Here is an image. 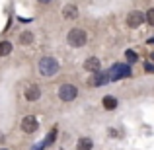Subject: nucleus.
Instances as JSON below:
<instances>
[{
	"mask_svg": "<svg viewBox=\"0 0 154 150\" xmlns=\"http://www.w3.org/2000/svg\"><path fill=\"white\" fill-rule=\"evenodd\" d=\"M20 127H22V131L26 133V135H33V133L39 129V123H37V119H35L33 115H26L22 119V123H20Z\"/></svg>",
	"mask_w": 154,
	"mask_h": 150,
	"instance_id": "20e7f679",
	"label": "nucleus"
},
{
	"mask_svg": "<svg viewBox=\"0 0 154 150\" xmlns=\"http://www.w3.org/2000/svg\"><path fill=\"white\" fill-rule=\"evenodd\" d=\"M76 96H78V88L74 84H63L59 88V98L63 101H74Z\"/></svg>",
	"mask_w": 154,
	"mask_h": 150,
	"instance_id": "7ed1b4c3",
	"label": "nucleus"
},
{
	"mask_svg": "<svg viewBox=\"0 0 154 150\" xmlns=\"http://www.w3.org/2000/svg\"><path fill=\"white\" fill-rule=\"evenodd\" d=\"M102 103H103V107H105V109H109V111L117 107V99L113 98V96H105V98L102 99Z\"/></svg>",
	"mask_w": 154,
	"mask_h": 150,
	"instance_id": "ddd939ff",
	"label": "nucleus"
},
{
	"mask_svg": "<svg viewBox=\"0 0 154 150\" xmlns=\"http://www.w3.org/2000/svg\"><path fill=\"white\" fill-rule=\"evenodd\" d=\"M92 148H94V142H92V139H88V136H82V139H78L76 150H92Z\"/></svg>",
	"mask_w": 154,
	"mask_h": 150,
	"instance_id": "9d476101",
	"label": "nucleus"
},
{
	"mask_svg": "<svg viewBox=\"0 0 154 150\" xmlns=\"http://www.w3.org/2000/svg\"><path fill=\"white\" fill-rule=\"evenodd\" d=\"M86 41H88V33L84 29H80V27H74V29H70L68 31V35H66V43L70 47H84L86 45Z\"/></svg>",
	"mask_w": 154,
	"mask_h": 150,
	"instance_id": "f03ea898",
	"label": "nucleus"
},
{
	"mask_svg": "<svg viewBox=\"0 0 154 150\" xmlns=\"http://www.w3.org/2000/svg\"><path fill=\"white\" fill-rule=\"evenodd\" d=\"M150 60H152V63H154V53H152V55H150Z\"/></svg>",
	"mask_w": 154,
	"mask_h": 150,
	"instance_id": "6ab92c4d",
	"label": "nucleus"
},
{
	"mask_svg": "<svg viewBox=\"0 0 154 150\" xmlns=\"http://www.w3.org/2000/svg\"><path fill=\"white\" fill-rule=\"evenodd\" d=\"M100 66H102V63H100L98 57H90V59H86V63H84V68L90 72H98Z\"/></svg>",
	"mask_w": 154,
	"mask_h": 150,
	"instance_id": "1a4fd4ad",
	"label": "nucleus"
},
{
	"mask_svg": "<svg viewBox=\"0 0 154 150\" xmlns=\"http://www.w3.org/2000/svg\"><path fill=\"white\" fill-rule=\"evenodd\" d=\"M0 150H8V148H0Z\"/></svg>",
	"mask_w": 154,
	"mask_h": 150,
	"instance_id": "412c9836",
	"label": "nucleus"
},
{
	"mask_svg": "<svg viewBox=\"0 0 154 150\" xmlns=\"http://www.w3.org/2000/svg\"><path fill=\"white\" fill-rule=\"evenodd\" d=\"M148 43H154V39H150V41H148Z\"/></svg>",
	"mask_w": 154,
	"mask_h": 150,
	"instance_id": "aec40b11",
	"label": "nucleus"
},
{
	"mask_svg": "<svg viewBox=\"0 0 154 150\" xmlns=\"http://www.w3.org/2000/svg\"><path fill=\"white\" fill-rule=\"evenodd\" d=\"M23 96H26L27 101H37L41 98V88L37 86V84H31V86L26 88V92H23Z\"/></svg>",
	"mask_w": 154,
	"mask_h": 150,
	"instance_id": "423d86ee",
	"label": "nucleus"
},
{
	"mask_svg": "<svg viewBox=\"0 0 154 150\" xmlns=\"http://www.w3.org/2000/svg\"><path fill=\"white\" fill-rule=\"evenodd\" d=\"M144 16H146V23H148V26H152V27H154V8H150V10H148V12H146Z\"/></svg>",
	"mask_w": 154,
	"mask_h": 150,
	"instance_id": "2eb2a0df",
	"label": "nucleus"
},
{
	"mask_svg": "<svg viewBox=\"0 0 154 150\" xmlns=\"http://www.w3.org/2000/svg\"><path fill=\"white\" fill-rule=\"evenodd\" d=\"M113 72H115V74H111L113 80H119V78H127V76H131V68H129L127 64H115V66H113Z\"/></svg>",
	"mask_w": 154,
	"mask_h": 150,
	"instance_id": "0eeeda50",
	"label": "nucleus"
},
{
	"mask_svg": "<svg viewBox=\"0 0 154 150\" xmlns=\"http://www.w3.org/2000/svg\"><path fill=\"white\" fill-rule=\"evenodd\" d=\"M33 39H35V35L31 33V31H22V33H20V37H18V41L22 43V45H31V43H33Z\"/></svg>",
	"mask_w": 154,
	"mask_h": 150,
	"instance_id": "9b49d317",
	"label": "nucleus"
},
{
	"mask_svg": "<svg viewBox=\"0 0 154 150\" xmlns=\"http://www.w3.org/2000/svg\"><path fill=\"white\" fill-rule=\"evenodd\" d=\"M144 70L152 74V72H154V64H152V63H146V64H144Z\"/></svg>",
	"mask_w": 154,
	"mask_h": 150,
	"instance_id": "f3484780",
	"label": "nucleus"
},
{
	"mask_svg": "<svg viewBox=\"0 0 154 150\" xmlns=\"http://www.w3.org/2000/svg\"><path fill=\"white\" fill-rule=\"evenodd\" d=\"M94 74H96V78L92 80V86H102V84H105L109 80V74H105V72L98 70V72H94Z\"/></svg>",
	"mask_w": 154,
	"mask_h": 150,
	"instance_id": "f8f14e48",
	"label": "nucleus"
},
{
	"mask_svg": "<svg viewBox=\"0 0 154 150\" xmlns=\"http://www.w3.org/2000/svg\"><path fill=\"white\" fill-rule=\"evenodd\" d=\"M39 4H49V2H53V0H37Z\"/></svg>",
	"mask_w": 154,
	"mask_h": 150,
	"instance_id": "a211bd4d",
	"label": "nucleus"
},
{
	"mask_svg": "<svg viewBox=\"0 0 154 150\" xmlns=\"http://www.w3.org/2000/svg\"><path fill=\"white\" fill-rule=\"evenodd\" d=\"M12 53V43L10 41H0V57H8Z\"/></svg>",
	"mask_w": 154,
	"mask_h": 150,
	"instance_id": "4468645a",
	"label": "nucleus"
},
{
	"mask_svg": "<svg viewBox=\"0 0 154 150\" xmlns=\"http://www.w3.org/2000/svg\"><path fill=\"white\" fill-rule=\"evenodd\" d=\"M125 57H127V60H129V63H137V59H139L135 51H127V53H125Z\"/></svg>",
	"mask_w": 154,
	"mask_h": 150,
	"instance_id": "dca6fc26",
	"label": "nucleus"
},
{
	"mask_svg": "<svg viewBox=\"0 0 154 150\" xmlns=\"http://www.w3.org/2000/svg\"><path fill=\"white\" fill-rule=\"evenodd\" d=\"M37 70H39L41 76L51 78V76H55L57 72H59V63H57L55 57H43V59L39 60V64H37Z\"/></svg>",
	"mask_w": 154,
	"mask_h": 150,
	"instance_id": "f257e3e1",
	"label": "nucleus"
},
{
	"mask_svg": "<svg viewBox=\"0 0 154 150\" xmlns=\"http://www.w3.org/2000/svg\"><path fill=\"white\" fill-rule=\"evenodd\" d=\"M144 22H146V16H144L143 12H139V10H133L131 14L127 16V26L133 27V29H135V27H139V26H143Z\"/></svg>",
	"mask_w": 154,
	"mask_h": 150,
	"instance_id": "39448f33",
	"label": "nucleus"
},
{
	"mask_svg": "<svg viewBox=\"0 0 154 150\" xmlns=\"http://www.w3.org/2000/svg\"><path fill=\"white\" fill-rule=\"evenodd\" d=\"M63 18L64 20H76L78 18V8H76L74 4H66V6L63 8Z\"/></svg>",
	"mask_w": 154,
	"mask_h": 150,
	"instance_id": "6e6552de",
	"label": "nucleus"
}]
</instances>
